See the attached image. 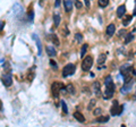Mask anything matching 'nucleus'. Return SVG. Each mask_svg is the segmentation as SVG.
Wrapping results in <instances>:
<instances>
[{
	"label": "nucleus",
	"mask_w": 136,
	"mask_h": 127,
	"mask_svg": "<svg viewBox=\"0 0 136 127\" xmlns=\"http://www.w3.org/2000/svg\"><path fill=\"white\" fill-rule=\"evenodd\" d=\"M2 84H4L5 86H10L11 84H13V78H11V75L8 74V75H5L2 76Z\"/></svg>",
	"instance_id": "8"
},
{
	"label": "nucleus",
	"mask_w": 136,
	"mask_h": 127,
	"mask_svg": "<svg viewBox=\"0 0 136 127\" xmlns=\"http://www.w3.org/2000/svg\"><path fill=\"white\" fill-rule=\"evenodd\" d=\"M104 85H106V90H104V99L106 100H109L113 96V93H115V84H113V81L111 78V76H107L106 79H104Z\"/></svg>",
	"instance_id": "1"
},
{
	"label": "nucleus",
	"mask_w": 136,
	"mask_h": 127,
	"mask_svg": "<svg viewBox=\"0 0 136 127\" xmlns=\"http://www.w3.org/2000/svg\"><path fill=\"white\" fill-rule=\"evenodd\" d=\"M50 40L52 41V43L55 44V45H57V47H59V39L57 38V35L56 34H51L50 35Z\"/></svg>",
	"instance_id": "18"
},
{
	"label": "nucleus",
	"mask_w": 136,
	"mask_h": 127,
	"mask_svg": "<svg viewBox=\"0 0 136 127\" xmlns=\"http://www.w3.org/2000/svg\"><path fill=\"white\" fill-rule=\"evenodd\" d=\"M106 32H107V35H108V36H112L116 32V25L115 24H109V25L107 26Z\"/></svg>",
	"instance_id": "9"
},
{
	"label": "nucleus",
	"mask_w": 136,
	"mask_h": 127,
	"mask_svg": "<svg viewBox=\"0 0 136 127\" xmlns=\"http://www.w3.org/2000/svg\"><path fill=\"white\" fill-rule=\"evenodd\" d=\"M84 4L86 5V8H89L90 7V0H84Z\"/></svg>",
	"instance_id": "34"
},
{
	"label": "nucleus",
	"mask_w": 136,
	"mask_h": 127,
	"mask_svg": "<svg viewBox=\"0 0 136 127\" xmlns=\"http://www.w3.org/2000/svg\"><path fill=\"white\" fill-rule=\"evenodd\" d=\"M101 112H102V109H101V108H96V109L93 111L94 116H100V115H101Z\"/></svg>",
	"instance_id": "27"
},
{
	"label": "nucleus",
	"mask_w": 136,
	"mask_h": 127,
	"mask_svg": "<svg viewBox=\"0 0 136 127\" xmlns=\"http://www.w3.org/2000/svg\"><path fill=\"white\" fill-rule=\"evenodd\" d=\"M66 90H67V92L72 93V94L75 93V88H74V86H73V84H68L67 86H66Z\"/></svg>",
	"instance_id": "24"
},
{
	"label": "nucleus",
	"mask_w": 136,
	"mask_h": 127,
	"mask_svg": "<svg viewBox=\"0 0 136 127\" xmlns=\"http://www.w3.org/2000/svg\"><path fill=\"white\" fill-rule=\"evenodd\" d=\"M75 70H76V67H75L74 64H68V65H66L62 68V76L64 77H68V76L74 74Z\"/></svg>",
	"instance_id": "3"
},
{
	"label": "nucleus",
	"mask_w": 136,
	"mask_h": 127,
	"mask_svg": "<svg viewBox=\"0 0 136 127\" xmlns=\"http://www.w3.org/2000/svg\"><path fill=\"white\" fill-rule=\"evenodd\" d=\"M132 16H126V18L124 19V22H123V24H124V26H127L128 24H129V22L132 21Z\"/></svg>",
	"instance_id": "25"
},
{
	"label": "nucleus",
	"mask_w": 136,
	"mask_h": 127,
	"mask_svg": "<svg viewBox=\"0 0 136 127\" xmlns=\"http://www.w3.org/2000/svg\"><path fill=\"white\" fill-rule=\"evenodd\" d=\"M134 39V34L129 33V34L126 35V39H125V44H128L129 42H132V40Z\"/></svg>",
	"instance_id": "22"
},
{
	"label": "nucleus",
	"mask_w": 136,
	"mask_h": 127,
	"mask_svg": "<svg viewBox=\"0 0 136 127\" xmlns=\"http://www.w3.org/2000/svg\"><path fill=\"white\" fill-rule=\"evenodd\" d=\"M53 22H55V26H56V27L59 26V23H60V14L55 13V15H53Z\"/></svg>",
	"instance_id": "17"
},
{
	"label": "nucleus",
	"mask_w": 136,
	"mask_h": 127,
	"mask_svg": "<svg viewBox=\"0 0 136 127\" xmlns=\"http://www.w3.org/2000/svg\"><path fill=\"white\" fill-rule=\"evenodd\" d=\"M108 120H109V116H104V117L101 116V117H98V118H96V121H98V123H107Z\"/></svg>",
	"instance_id": "20"
},
{
	"label": "nucleus",
	"mask_w": 136,
	"mask_h": 127,
	"mask_svg": "<svg viewBox=\"0 0 136 127\" xmlns=\"http://www.w3.org/2000/svg\"><path fill=\"white\" fill-rule=\"evenodd\" d=\"M125 13H126V7H125L124 5L119 6L118 8H117V16H118L119 18H123V16L125 15Z\"/></svg>",
	"instance_id": "10"
},
{
	"label": "nucleus",
	"mask_w": 136,
	"mask_h": 127,
	"mask_svg": "<svg viewBox=\"0 0 136 127\" xmlns=\"http://www.w3.org/2000/svg\"><path fill=\"white\" fill-rule=\"evenodd\" d=\"M75 6H76V7H77L78 9H81L82 7H83L82 2H81V1H78V0H76V1H75Z\"/></svg>",
	"instance_id": "28"
},
{
	"label": "nucleus",
	"mask_w": 136,
	"mask_h": 127,
	"mask_svg": "<svg viewBox=\"0 0 136 127\" xmlns=\"http://www.w3.org/2000/svg\"><path fill=\"white\" fill-rule=\"evenodd\" d=\"M74 117H75V119H76L77 121H79V123H84V121H85L84 116H83L81 112H78V111L74 114Z\"/></svg>",
	"instance_id": "15"
},
{
	"label": "nucleus",
	"mask_w": 136,
	"mask_h": 127,
	"mask_svg": "<svg viewBox=\"0 0 136 127\" xmlns=\"http://www.w3.org/2000/svg\"><path fill=\"white\" fill-rule=\"evenodd\" d=\"M119 110H120V107L118 105V101H113V103L111 105V109H110V114L112 116H119Z\"/></svg>",
	"instance_id": "6"
},
{
	"label": "nucleus",
	"mask_w": 136,
	"mask_h": 127,
	"mask_svg": "<svg viewBox=\"0 0 136 127\" xmlns=\"http://www.w3.org/2000/svg\"><path fill=\"white\" fill-rule=\"evenodd\" d=\"M119 36H126V31L125 30H120V31L118 32Z\"/></svg>",
	"instance_id": "29"
},
{
	"label": "nucleus",
	"mask_w": 136,
	"mask_h": 127,
	"mask_svg": "<svg viewBox=\"0 0 136 127\" xmlns=\"http://www.w3.org/2000/svg\"><path fill=\"white\" fill-rule=\"evenodd\" d=\"M106 59H107V55L106 53H101L98 58V61H96L98 62V65H103L104 61H106Z\"/></svg>",
	"instance_id": "16"
},
{
	"label": "nucleus",
	"mask_w": 136,
	"mask_h": 127,
	"mask_svg": "<svg viewBox=\"0 0 136 127\" xmlns=\"http://www.w3.org/2000/svg\"><path fill=\"white\" fill-rule=\"evenodd\" d=\"M134 15H136V6H135V10H134Z\"/></svg>",
	"instance_id": "36"
},
{
	"label": "nucleus",
	"mask_w": 136,
	"mask_h": 127,
	"mask_svg": "<svg viewBox=\"0 0 136 127\" xmlns=\"http://www.w3.org/2000/svg\"><path fill=\"white\" fill-rule=\"evenodd\" d=\"M75 39H76L77 41H82V35H81V34H76Z\"/></svg>",
	"instance_id": "33"
},
{
	"label": "nucleus",
	"mask_w": 136,
	"mask_h": 127,
	"mask_svg": "<svg viewBox=\"0 0 136 127\" xmlns=\"http://www.w3.org/2000/svg\"><path fill=\"white\" fill-rule=\"evenodd\" d=\"M60 2H61V0H56V2H55V7L56 8H58L60 6Z\"/></svg>",
	"instance_id": "31"
},
{
	"label": "nucleus",
	"mask_w": 136,
	"mask_h": 127,
	"mask_svg": "<svg viewBox=\"0 0 136 127\" xmlns=\"http://www.w3.org/2000/svg\"><path fill=\"white\" fill-rule=\"evenodd\" d=\"M93 88H94V93H95V95L96 96L101 95V86H100V83H99V82H95V83H94Z\"/></svg>",
	"instance_id": "13"
},
{
	"label": "nucleus",
	"mask_w": 136,
	"mask_h": 127,
	"mask_svg": "<svg viewBox=\"0 0 136 127\" xmlns=\"http://www.w3.org/2000/svg\"><path fill=\"white\" fill-rule=\"evenodd\" d=\"M64 5H65V10L69 13L72 11L73 9V0H64Z\"/></svg>",
	"instance_id": "11"
},
{
	"label": "nucleus",
	"mask_w": 136,
	"mask_h": 127,
	"mask_svg": "<svg viewBox=\"0 0 136 127\" xmlns=\"http://www.w3.org/2000/svg\"><path fill=\"white\" fill-rule=\"evenodd\" d=\"M61 84L58 83V82H53L52 85H51V94L55 99H58L59 98V93H60V88H61Z\"/></svg>",
	"instance_id": "4"
},
{
	"label": "nucleus",
	"mask_w": 136,
	"mask_h": 127,
	"mask_svg": "<svg viewBox=\"0 0 136 127\" xmlns=\"http://www.w3.org/2000/svg\"><path fill=\"white\" fill-rule=\"evenodd\" d=\"M133 67L130 64H125V65H123L121 67H120V73L124 75H126V74H129V73H132L133 72Z\"/></svg>",
	"instance_id": "5"
},
{
	"label": "nucleus",
	"mask_w": 136,
	"mask_h": 127,
	"mask_svg": "<svg viewBox=\"0 0 136 127\" xmlns=\"http://www.w3.org/2000/svg\"><path fill=\"white\" fill-rule=\"evenodd\" d=\"M33 39L35 40V41H36V45H38V55L39 56H41V55H42V47H41V41H40V39H39L38 36H36V35L34 34L33 35Z\"/></svg>",
	"instance_id": "12"
},
{
	"label": "nucleus",
	"mask_w": 136,
	"mask_h": 127,
	"mask_svg": "<svg viewBox=\"0 0 136 127\" xmlns=\"http://www.w3.org/2000/svg\"><path fill=\"white\" fill-rule=\"evenodd\" d=\"M87 48H89V45L87 44H83V47L81 49V57L84 58L85 55H86V51H87Z\"/></svg>",
	"instance_id": "19"
},
{
	"label": "nucleus",
	"mask_w": 136,
	"mask_h": 127,
	"mask_svg": "<svg viewBox=\"0 0 136 127\" xmlns=\"http://www.w3.org/2000/svg\"><path fill=\"white\" fill-rule=\"evenodd\" d=\"M132 88H133V81H129V82L124 84V86L121 88L120 92L123 93V94H126V93H128L130 90H132Z\"/></svg>",
	"instance_id": "7"
},
{
	"label": "nucleus",
	"mask_w": 136,
	"mask_h": 127,
	"mask_svg": "<svg viewBox=\"0 0 136 127\" xmlns=\"http://www.w3.org/2000/svg\"><path fill=\"white\" fill-rule=\"evenodd\" d=\"M47 53L49 55V57H55L57 52H56V49L53 47H51V45H48L47 47Z\"/></svg>",
	"instance_id": "14"
},
{
	"label": "nucleus",
	"mask_w": 136,
	"mask_h": 127,
	"mask_svg": "<svg viewBox=\"0 0 136 127\" xmlns=\"http://www.w3.org/2000/svg\"><path fill=\"white\" fill-rule=\"evenodd\" d=\"M62 34H64V36H67V35L69 34V31H67V27H66V25H65V27H64V32H62Z\"/></svg>",
	"instance_id": "30"
},
{
	"label": "nucleus",
	"mask_w": 136,
	"mask_h": 127,
	"mask_svg": "<svg viewBox=\"0 0 136 127\" xmlns=\"http://www.w3.org/2000/svg\"><path fill=\"white\" fill-rule=\"evenodd\" d=\"M92 66H93V58L91 56H85L83 58V61H82V69H83V72H89Z\"/></svg>",
	"instance_id": "2"
},
{
	"label": "nucleus",
	"mask_w": 136,
	"mask_h": 127,
	"mask_svg": "<svg viewBox=\"0 0 136 127\" xmlns=\"http://www.w3.org/2000/svg\"><path fill=\"white\" fill-rule=\"evenodd\" d=\"M4 26H5V23H4V22H1V27H0V28H1V31L4 30Z\"/></svg>",
	"instance_id": "35"
},
{
	"label": "nucleus",
	"mask_w": 136,
	"mask_h": 127,
	"mask_svg": "<svg viewBox=\"0 0 136 127\" xmlns=\"http://www.w3.org/2000/svg\"><path fill=\"white\" fill-rule=\"evenodd\" d=\"M61 107H62V111H64V114H68V109H67V105H66V102L64 100H61Z\"/></svg>",
	"instance_id": "26"
},
{
	"label": "nucleus",
	"mask_w": 136,
	"mask_h": 127,
	"mask_svg": "<svg viewBox=\"0 0 136 127\" xmlns=\"http://www.w3.org/2000/svg\"><path fill=\"white\" fill-rule=\"evenodd\" d=\"M98 2L101 8H104V7H107L109 5V0H98Z\"/></svg>",
	"instance_id": "21"
},
{
	"label": "nucleus",
	"mask_w": 136,
	"mask_h": 127,
	"mask_svg": "<svg viewBox=\"0 0 136 127\" xmlns=\"http://www.w3.org/2000/svg\"><path fill=\"white\" fill-rule=\"evenodd\" d=\"M95 103H96V100L95 99H92V100L90 101L89 105H87V110H92L94 108V105H95Z\"/></svg>",
	"instance_id": "23"
},
{
	"label": "nucleus",
	"mask_w": 136,
	"mask_h": 127,
	"mask_svg": "<svg viewBox=\"0 0 136 127\" xmlns=\"http://www.w3.org/2000/svg\"><path fill=\"white\" fill-rule=\"evenodd\" d=\"M50 65L53 67V68H57V64H56L55 60H50Z\"/></svg>",
	"instance_id": "32"
}]
</instances>
